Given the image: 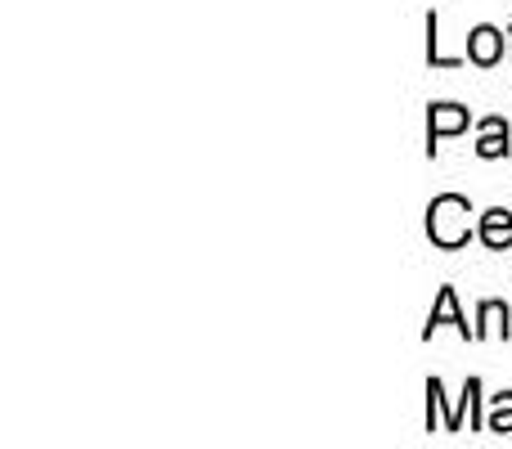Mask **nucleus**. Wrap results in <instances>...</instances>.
Masks as SVG:
<instances>
[{
  "label": "nucleus",
  "mask_w": 512,
  "mask_h": 449,
  "mask_svg": "<svg viewBox=\"0 0 512 449\" xmlns=\"http://www.w3.org/2000/svg\"><path fill=\"white\" fill-rule=\"evenodd\" d=\"M477 131H481V140H477V158L495 162V158H508V153H512V131H508L504 117H481Z\"/></svg>",
  "instance_id": "obj_5"
},
{
  "label": "nucleus",
  "mask_w": 512,
  "mask_h": 449,
  "mask_svg": "<svg viewBox=\"0 0 512 449\" xmlns=\"http://www.w3.org/2000/svg\"><path fill=\"white\" fill-rule=\"evenodd\" d=\"M472 126V113L459 104H432V113H427V158H436V149H441L445 135H463Z\"/></svg>",
  "instance_id": "obj_2"
},
{
  "label": "nucleus",
  "mask_w": 512,
  "mask_h": 449,
  "mask_svg": "<svg viewBox=\"0 0 512 449\" xmlns=\"http://www.w3.org/2000/svg\"><path fill=\"white\" fill-rule=\"evenodd\" d=\"M472 203L463 194H441L432 198V207H427V238H432L441 252H454V247H463L477 229H472Z\"/></svg>",
  "instance_id": "obj_1"
},
{
  "label": "nucleus",
  "mask_w": 512,
  "mask_h": 449,
  "mask_svg": "<svg viewBox=\"0 0 512 449\" xmlns=\"http://www.w3.org/2000/svg\"><path fill=\"white\" fill-rule=\"evenodd\" d=\"M481 337H512V310L504 301H481L477 306V342Z\"/></svg>",
  "instance_id": "obj_7"
},
{
  "label": "nucleus",
  "mask_w": 512,
  "mask_h": 449,
  "mask_svg": "<svg viewBox=\"0 0 512 449\" xmlns=\"http://www.w3.org/2000/svg\"><path fill=\"white\" fill-rule=\"evenodd\" d=\"M477 238L490 247V252H508V247H512V212H504V207H490V212H481Z\"/></svg>",
  "instance_id": "obj_6"
},
{
  "label": "nucleus",
  "mask_w": 512,
  "mask_h": 449,
  "mask_svg": "<svg viewBox=\"0 0 512 449\" xmlns=\"http://www.w3.org/2000/svg\"><path fill=\"white\" fill-rule=\"evenodd\" d=\"M468 59L477 63V68H495V63L504 59V32L490 23H477L468 32Z\"/></svg>",
  "instance_id": "obj_4"
},
{
  "label": "nucleus",
  "mask_w": 512,
  "mask_h": 449,
  "mask_svg": "<svg viewBox=\"0 0 512 449\" xmlns=\"http://www.w3.org/2000/svg\"><path fill=\"white\" fill-rule=\"evenodd\" d=\"M445 324H454V328H459V337H468V342H477V328H468V319L459 315V292H454V288H441V297H436L432 315H427L423 337H432L436 328H445Z\"/></svg>",
  "instance_id": "obj_3"
},
{
  "label": "nucleus",
  "mask_w": 512,
  "mask_h": 449,
  "mask_svg": "<svg viewBox=\"0 0 512 449\" xmlns=\"http://www.w3.org/2000/svg\"><path fill=\"white\" fill-rule=\"evenodd\" d=\"M508 45H512V23H508Z\"/></svg>",
  "instance_id": "obj_11"
},
{
  "label": "nucleus",
  "mask_w": 512,
  "mask_h": 449,
  "mask_svg": "<svg viewBox=\"0 0 512 449\" xmlns=\"http://www.w3.org/2000/svg\"><path fill=\"white\" fill-rule=\"evenodd\" d=\"M441 405H445V387H441V378H427V432H441ZM445 432H463V414L459 409H450L445 414Z\"/></svg>",
  "instance_id": "obj_8"
},
{
  "label": "nucleus",
  "mask_w": 512,
  "mask_h": 449,
  "mask_svg": "<svg viewBox=\"0 0 512 449\" xmlns=\"http://www.w3.org/2000/svg\"><path fill=\"white\" fill-rule=\"evenodd\" d=\"M486 432L512 436V391H499V396H495V405H490V418H486Z\"/></svg>",
  "instance_id": "obj_10"
},
{
  "label": "nucleus",
  "mask_w": 512,
  "mask_h": 449,
  "mask_svg": "<svg viewBox=\"0 0 512 449\" xmlns=\"http://www.w3.org/2000/svg\"><path fill=\"white\" fill-rule=\"evenodd\" d=\"M436 27H441V18H436V9H432V14H427V63H432V68H459L468 54H463V59L441 54V36H436Z\"/></svg>",
  "instance_id": "obj_9"
}]
</instances>
